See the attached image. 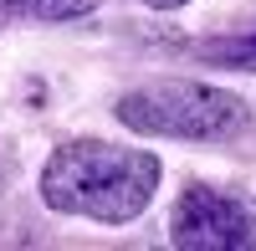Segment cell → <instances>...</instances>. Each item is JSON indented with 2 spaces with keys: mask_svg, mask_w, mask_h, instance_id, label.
Instances as JSON below:
<instances>
[{
  "mask_svg": "<svg viewBox=\"0 0 256 251\" xmlns=\"http://www.w3.org/2000/svg\"><path fill=\"white\" fill-rule=\"evenodd\" d=\"M154 190H159V159L102 138L62 144L41 170V200L56 216H88L102 226H123L144 216Z\"/></svg>",
  "mask_w": 256,
  "mask_h": 251,
  "instance_id": "1",
  "label": "cell"
},
{
  "mask_svg": "<svg viewBox=\"0 0 256 251\" xmlns=\"http://www.w3.org/2000/svg\"><path fill=\"white\" fill-rule=\"evenodd\" d=\"M118 123L134 134H154V138H195V144H226L246 134L251 123V102L210 88V82H148L118 98Z\"/></svg>",
  "mask_w": 256,
  "mask_h": 251,
  "instance_id": "2",
  "label": "cell"
},
{
  "mask_svg": "<svg viewBox=\"0 0 256 251\" xmlns=\"http://www.w3.org/2000/svg\"><path fill=\"white\" fill-rule=\"evenodd\" d=\"M169 241L180 251H251L256 246V220L230 195L190 184L174 205V216H169Z\"/></svg>",
  "mask_w": 256,
  "mask_h": 251,
  "instance_id": "3",
  "label": "cell"
},
{
  "mask_svg": "<svg viewBox=\"0 0 256 251\" xmlns=\"http://www.w3.org/2000/svg\"><path fill=\"white\" fill-rule=\"evenodd\" d=\"M205 62H216V67H236V72H256V31L246 36H216L200 46Z\"/></svg>",
  "mask_w": 256,
  "mask_h": 251,
  "instance_id": "4",
  "label": "cell"
},
{
  "mask_svg": "<svg viewBox=\"0 0 256 251\" xmlns=\"http://www.w3.org/2000/svg\"><path fill=\"white\" fill-rule=\"evenodd\" d=\"M98 6L102 0H31L26 16H36V20H77V16H88Z\"/></svg>",
  "mask_w": 256,
  "mask_h": 251,
  "instance_id": "5",
  "label": "cell"
},
{
  "mask_svg": "<svg viewBox=\"0 0 256 251\" xmlns=\"http://www.w3.org/2000/svg\"><path fill=\"white\" fill-rule=\"evenodd\" d=\"M31 0H0V16H26Z\"/></svg>",
  "mask_w": 256,
  "mask_h": 251,
  "instance_id": "6",
  "label": "cell"
},
{
  "mask_svg": "<svg viewBox=\"0 0 256 251\" xmlns=\"http://www.w3.org/2000/svg\"><path fill=\"white\" fill-rule=\"evenodd\" d=\"M144 6H154V10H174V6H184V0H144Z\"/></svg>",
  "mask_w": 256,
  "mask_h": 251,
  "instance_id": "7",
  "label": "cell"
}]
</instances>
